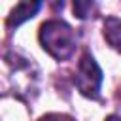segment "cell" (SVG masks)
<instances>
[{
    "label": "cell",
    "instance_id": "5",
    "mask_svg": "<svg viewBox=\"0 0 121 121\" xmlns=\"http://www.w3.org/2000/svg\"><path fill=\"white\" fill-rule=\"evenodd\" d=\"M74 13L79 17V19H87V17H91V13H93V9L96 8L93 2H74Z\"/></svg>",
    "mask_w": 121,
    "mask_h": 121
},
{
    "label": "cell",
    "instance_id": "2",
    "mask_svg": "<svg viewBox=\"0 0 121 121\" xmlns=\"http://www.w3.org/2000/svg\"><path fill=\"white\" fill-rule=\"evenodd\" d=\"M104 74L100 70V66L96 64L95 57L91 53H83L79 62H78V70L74 76V83L78 87V91L87 96V98H98L100 96V85H102Z\"/></svg>",
    "mask_w": 121,
    "mask_h": 121
},
{
    "label": "cell",
    "instance_id": "6",
    "mask_svg": "<svg viewBox=\"0 0 121 121\" xmlns=\"http://www.w3.org/2000/svg\"><path fill=\"white\" fill-rule=\"evenodd\" d=\"M38 121H70V119L64 117V115H59V113H47V115L40 117Z\"/></svg>",
    "mask_w": 121,
    "mask_h": 121
},
{
    "label": "cell",
    "instance_id": "3",
    "mask_svg": "<svg viewBox=\"0 0 121 121\" xmlns=\"http://www.w3.org/2000/svg\"><path fill=\"white\" fill-rule=\"evenodd\" d=\"M40 8H42V2H38V0H36V2H19V4L11 9V13L8 15L6 25H8L9 28L19 26L21 23L32 19V17L40 11Z\"/></svg>",
    "mask_w": 121,
    "mask_h": 121
},
{
    "label": "cell",
    "instance_id": "7",
    "mask_svg": "<svg viewBox=\"0 0 121 121\" xmlns=\"http://www.w3.org/2000/svg\"><path fill=\"white\" fill-rule=\"evenodd\" d=\"M104 121H121V117H119V115H115V113H113V115H108V117H106V119H104Z\"/></svg>",
    "mask_w": 121,
    "mask_h": 121
},
{
    "label": "cell",
    "instance_id": "1",
    "mask_svg": "<svg viewBox=\"0 0 121 121\" xmlns=\"http://www.w3.org/2000/svg\"><path fill=\"white\" fill-rule=\"evenodd\" d=\"M42 47L57 60H68L78 47L76 30L62 19H49L40 26Z\"/></svg>",
    "mask_w": 121,
    "mask_h": 121
},
{
    "label": "cell",
    "instance_id": "4",
    "mask_svg": "<svg viewBox=\"0 0 121 121\" xmlns=\"http://www.w3.org/2000/svg\"><path fill=\"white\" fill-rule=\"evenodd\" d=\"M104 38L106 42L121 53V19L119 17H106L104 19Z\"/></svg>",
    "mask_w": 121,
    "mask_h": 121
}]
</instances>
